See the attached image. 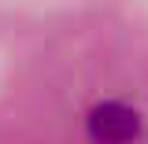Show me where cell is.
<instances>
[{
	"label": "cell",
	"mask_w": 148,
	"mask_h": 144,
	"mask_svg": "<svg viewBox=\"0 0 148 144\" xmlns=\"http://www.w3.org/2000/svg\"><path fill=\"white\" fill-rule=\"evenodd\" d=\"M141 133V118L137 111L119 104V100H108V104H96L89 115V137L92 144H133Z\"/></svg>",
	"instance_id": "6da1fadb"
}]
</instances>
